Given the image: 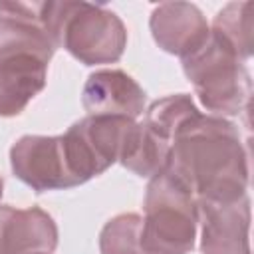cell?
Instances as JSON below:
<instances>
[{
    "instance_id": "cell-1",
    "label": "cell",
    "mask_w": 254,
    "mask_h": 254,
    "mask_svg": "<svg viewBox=\"0 0 254 254\" xmlns=\"http://www.w3.org/2000/svg\"><path fill=\"white\" fill-rule=\"evenodd\" d=\"M196 202L234 200L248 194V151L238 127L226 117L196 113L181 125L165 169Z\"/></svg>"
},
{
    "instance_id": "cell-2",
    "label": "cell",
    "mask_w": 254,
    "mask_h": 254,
    "mask_svg": "<svg viewBox=\"0 0 254 254\" xmlns=\"http://www.w3.org/2000/svg\"><path fill=\"white\" fill-rule=\"evenodd\" d=\"M40 24L56 48L67 50L83 65L115 64L127 48L123 20L103 4L46 0Z\"/></svg>"
},
{
    "instance_id": "cell-3",
    "label": "cell",
    "mask_w": 254,
    "mask_h": 254,
    "mask_svg": "<svg viewBox=\"0 0 254 254\" xmlns=\"http://www.w3.org/2000/svg\"><path fill=\"white\" fill-rule=\"evenodd\" d=\"M143 206V254H189L194 248L198 206L183 183L161 171L149 179Z\"/></svg>"
},
{
    "instance_id": "cell-4",
    "label": "cell",
    "mask_w": 254,
    "mask_h": 254,
    "mask_svg": "<svg viewBox=\"0 0 254 254\" xmlns=\"http://www.w3.org/2000/svg\"><path fill=\"white\" fill-rule=\"evenodd\" d=\"M181 62L206 111L218 117H232L248 109L252 77L246 62L238 60L212 34H208L198 50L181 58Z\"/></svg>"
},
{
    "instance_id": "cell-5",
    "label": "cell",
    "mask_w": 254,
    "mask_h": 254,
    "mask_svg": "<svg viewBox=\"0 0 254 254\" xmlns=\"http://www.w3.org/2000/svg\"><path fill=\"white\" fill-rule=\"evenodd\" d=\"M10 167L16 179L36 192L77 187L71 177L62 135H24L10 149Z\"/></svg>"
},
{
    "instance_id": "cell-6",
    "label": "cell",
    "mask_w": 254,
    "mask_h": 254,
    "mask_svg": "<svg viewBox=\"0 0 254 254\" xmlns=\"http://www.w3.org/2000/svg\"><path fill=\"white\" fill-rule=\"evenodd\" d=\"M202 254H250V198L196 202Z\"/></svg>"
},
{
    "instance_id": "cell-7",
    "label": "cell",
    "mask_w": 254,
    "mask_h": 254,
    "mask_svg": "<svg viewBox=\"0 0 254 254\" xmlns=\"http://www.w3.org/2000/svg\"><path fill=\"white\" fill-rule=\"evenodd\" d=\"M149 28L155 44L163 52L179 58L198 50L210 34L204 14L190 2H163L155 6Z\"/></svg>"
},
{
    "instance_id": "cell-8",
    "label": "cell",
    "mask_w": 254,
    "mask_h": 254,
    "mask_svg": "<svg viewBox=\"0 0 254 254\" xmlns=\"http://www.w3.org/2000/svg\"><path fill=\"white\" fill-rule=\"evenodd\" d=\"M81 105L87 115L137 119L145 111V91L123 69H99L87 75Z\"/></svg>"
},
{
    "instance_id": "cell-9",
    "label": "cell",
    "mask_w": 254,
    "mask_h": 254,
    "mask_svg": "<svg viewBox=\"0 0 254 254\" xmlns=\"http://www.w3.org/2000/svg\"><path fill=\"white\" fill-rule=\"evenodd\" d=\"M58 236L54 218L40 206L0 204V254H52Z\"/></svg>"
},
{
    "instance_id": "cell-10",
    "label": "cell",
    "mask_w": 254,
    "mask_h": 254,
    "mask_svg": "<svg viewBox=\"0 0 254 254\" xmlns=\"http://www.w3.org/2000/svg\"><path fill=\"white\" fill-rule=\"evenodd\" d=\"M48 62L34 56L0 60V117L20 115L46 87Z\"/></svg>"
},
{
    "instance_id": "cell-11",
    "label": "cell",
    "mask_w": 254,
    "mask_h": 254,
    "mask_svg": "<svg viewBox=\"0 0 254 254\" xmlns=\"http://www.w3.org/2000/svg\"><path fill=\"white\" fill-rule=\"evenodd\" d=\"M169 153H171L169 141L153 133L145 123L135 121L127 137V145L119 157V163L137 177L151 179L165 169Z\"/></svg>"
},
{
    "instance_id": "cell-12",
    "label": "cell",
    "mask_w": 254,
    "mask_h": 254,
    "mask_svg": "<svg viewBox=\"0 0 254 254\" xmlns=\"http://www.w3.org/2000/svg\"><path fill=\"white\" fill-rule=\"evenodd\" d=\"M210 34L220 40L238 60L248 62L254 52L252 2H230L212 20Z\"/></svg>"
},
{
    "instance_id": "cell-13",
    "label": "cell",
    "mask_w": 254,
    "mask_h": 254,
    "mask_svg": "<svg viewBox=\"0 0 254 254\" xmlns=\"http://www.w3.org/2000/svg\"><path fill=\"white\" fill-rule=\"evenodd\" d=\"M196 113H200V111L189 93H175V95H167L163 99L153 101L145 109L143 123L153 133H157L165 141L173 143V137L177 135L181 125L185 121H189L190 117H194Z\"/></svg>"
},
{
    "instance_id": "cell-14",
    "label": "cell",
    "mask_w": 254,
    "mask_h": 254,
    "mask_svg": "<svg viewBox=\"0 0 254 254\" xmlns=\"http://www.w3.org/2000/svg\"><path fill=\"white\" fill-rule=\"evenodd\" d=\"M143 216L137 212H123L105 222L99 232L101 254H143L141 250Z\"/></svg>"
},
{
    "instance_id": "cell-15",
    "label": "cell",
    "mask_w": 254,
    "mask_h": 254,
    "mask_svg": "<svg viewBox=\"0 0 254 254\" xmlns=\"http://www.w3.org/2000/svg\"><path fill=\"white\" fill-rule=\"evenodd\" d=\"M2 192H4V181H2V177H0V198H2Z\"/></svg>"
}]
</instances>
